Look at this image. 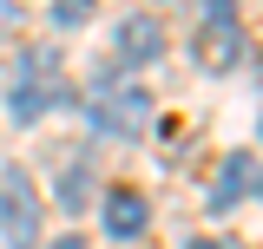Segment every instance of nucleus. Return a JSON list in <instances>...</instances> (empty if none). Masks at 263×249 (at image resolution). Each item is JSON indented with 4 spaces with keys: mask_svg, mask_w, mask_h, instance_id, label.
Instances as JSON below:
<instances>
[{
    "mask_svg": "<svg viewBox=\"0 0 263 249\" xmlns=\"http://www.w3.org/2000/svg\"><path fill=\"white\" fill-rule=\"evenodd\" d=\"M224 184L211 190V203L217 210H230V203H243L250 190H257V151H237V157H224V171H217Z\"/></svg>",
    "mask_w": 263,
    "mask_h": 249,
    "instance_id": "0eeeda50",
    "label": "nucleus"
},
{
    "mask_svg": "<svg viewBox=\"0 0 263 249\" xmlns=\"http://www.w3.org/2000/svg\"><path fill=\"white\" fill-rule=\"evenodd\" d=\"M53 249H86V243H79V236H60V243H53Z\"/></svg>",
    "mask_w": 263,
    "mask_h": 249,
    "instance_id": "9b49d317",
    "label": "nucleus"
},
{
    "mask_svg": "<svg viewBox=\"0 0 263 249\" xmlns=\"http://www.w3.org/2000/svg\"><path fill=\"white\" fill-rule=\"evenodd\" d=\"M145 223H152V210H145V197H138V190H105V236L138 243V236H145Z\"/></svg>",
    "mask_w": 263,
    "mask_h": 249,
    "instance_id": "39448f33",
    "label": "nucleus"
},
{
    "mask_svg": "<svg viewBox=\"0 0 263 249\" xmlns=\"http://www.w3.org/2000/svg\"><path fill=\"white\" fill-rule=\"evenodd\" d=\"M79 13H86V0H60V7H53V20H66V27H72Z\"/></svg>",
    "mask_w": 263,
    "mask_h": 249,
    "instance_id": "9d476101",
    "label": "nucleus"
},
{
    "mask_svg": "<svg viewBox=\"0 0 263 249\" xmlns=\"http://www.w3.org/2000/svg\"><path fill=\"white\" fill-rule=\"evenodd\" d=\"M0 236L13 249H33V236H40V197L20 171H0Z\"/></svg>",
    "mask_w": 263,
    "mask_h": 249,
    "instance_id": "f03ea898",
    "label": "nucleus"
},
{
    "mask_svg": "<svg viewBox=\"0 0 263 249\" xmlns=\"http://www.w3.org/2000/svg\"><path fill=\"white\" fill-rule=\"evenodd\" d=\"M60 203H72V210L86 203V171H66L60 177Z\"/></svg>",
    "mask_w": 263,
    "mask_h": 249,
    "instance_id": "6e6552de",
    "label": "nucleus"
},
{
    "mask_svg": "<svg viewBox=\"0 0 263 249\" xmlns=\"http://www.w3.org/2000/svg\"><path fill=\"white\" fill-rule=\"evenodd\" d=\"M191 59L204 72H237L243 59V7L237 0H204L191 27Z\"/></svg>",
    "mask_w": 263,
    "mask_h": 249,
    "instance_id": "f257e3e1",
    "label": "nucleus"
},
{
    "mask_svg": "<svg viewBox=\"0 0 263 249\" xmlns=\"http://www.w3.org/2000/svg\"><path fill=\"white\" fill-rule=\"evenodd\" d=\"M112 46H119L125 66H152L164 53V33H158V20H125V27L112 33Z\"/></svg>",
    "mask_w": 263,
    "mask_h": 249,
    "instance_id": "423d86ee",
    "label": "nucleus"
},
{
    "mask_svg": "<svg viewBox=\"0 0 263 249\" xmlns=\"http://www.w3.org/2000/svg\"><path fill=\"white\" fill-rule=\"evenodd\" d=\"M13 27H20V7H13V0H0V39H7Z\"/></svg>",
    "mask_w": 263,
    "mask_h": 249,
    "instance_id": "1a4fd4ad",
    "label": "nucleus"
},
{
    "mask_svg": "<svg viewBox=\"0 0 263 249\" xmlns=\"http://www.w3.org/2000/svg\"><path fill=\"white\" fill-rule=\"evenodd\" d=\"M191 249H217V243H204V236H197V243H191Z\"/></svg>",
    "mask_w": 263,
    "mask_h": 249,
    "instance_id": "f8f14e48",
    "label": "nucleus"
},
{
    "mask_svg": "<svg viewBox=\"0 0 263 249\" xmlns=\"http://www.w3.org/2000/svg\"><path fill=\"white\" fill-rule=\"evenodd\" d=\"M152 118V98L138 92V86H125V79H112V86H99L92 92V125L99 131H138V125Z\"/></svg>",
    "mask_w": 263,
    "mask_h": 249,
    "instance_id": "7ed1b4c3",
    "label": "nucleus"
},
{
    "mask_svg": "<svg viewBox=\"0 0 263 249\" xmlns=\"http://www.w3.org/2000/svg\"><path fill=\"white\" fill-rule=\"evenodd\" d=\"M53 66H60L53 53H33V72L13 86V98H7V105H13V118H20V125H33L53 98H66V86H60V72H53Z\"/></svg>",
    "mask_w": 263,
    "mask_h": 249,
    "instance_id": "20e7f679",
    "label": "nucleus"
}]
</instances>
